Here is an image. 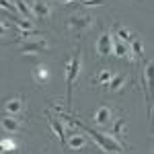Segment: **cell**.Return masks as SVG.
Masks as SVG:
<instances>
[{
    "mask_svg": "<svg viewBox=\"0 0 154 154\" xmlns=\"http://www.w3.org/2000/svg\"><path fill=\"white\" fill-rule=\"evenodd\" d=\"M111 117H113V113H111V109L107 105H101L99 109L95 111V115H93V119H95V123L97 125H109L111 123Z\"/></svg>",
    "mask_w": 154,
    "mask_h": 154,
    "instance_id": "8992f818",
    "label": "cell"
},
{
    "mask_svg": "<svg viewBox=\"0 0 154 154\" xmlns=\"http://www.w3.org/2000/svg\"><path fill=\"white\" fill-rule=\"evenodd\" d=\"M6 35H8V23L6 21H0V39H4Z\"/></svg>",
    "mask_w": 154,
    "mask_h": 154,
    "instance_id": "603a6c76",
    "label": "cell"
},
{
    "mask_svg": "<svg viewBox=\"0 0 154 154\" xmlns=\"http://www.w3.org/2000/svg\"><path fill=\"white\" fill-rule=\"evenodd\" d=\"M31 6V12H33V19H48L51 8L48 6V2H43V0H35V2H31L29 4Z\"/></svg>",
    "mask_w": 154,
    "mask_h": 154,
    "instance_id": "52a82bcc",
    "label": "cell"
},
{
    "mask_svg": "<svg viewBox=\"0 0 154 154\" xmlns=\"http://www.w3.org/2000/svg\"><path fill=\"white\" fill-rule=\"evenodd\" d=\"M17 27H19L21 33H25V31H35V25L31 23V21H25V19H21V21L17 23Z\"/></svg>",
    "mask_w": 154,
    "mask_h": 154,
    "instance_id": "44dd1931",
    "label": "cell"
},
{
    "mask_svg": "<svg viewBox=\"0 0 154 154\" xmlns=\"http://www.w3.org/2000/svg\"><path fill=\"white\" fill-rule=\"evenodd\" d=\"M70 2H74V0H60V4H70Z\"/></svg>",
    "mask_w": 154,
    "mask_h": 154,
    "instance_id": "d4e9b609",
    "label": "cell"
},
{
    "mask_svg": "<svg viewBox=\"0 0 154 154\" xmlns=\"http://www.w3.org/2000/svg\"><path fill=\"white\" fill-rule=\"evenodd\" d=\"M66 144L70 146L72 150H82L84 146H86V134H70V136H66Z\"/></svg>",
    "mask_w": 154,
    "mask_h": 154,
    "instance_id": "ba28073f",
    "label": "cell"
},
{
    "mask_svg": "<svg viewBox=\"0 0 154 154\" xmlns=\"http://www.w3.org/2000/svg\"><path fill=\"white\" fill-rule=\"evenodd\" d=\"M93 23H95V21H93L91 14H74V17H70V19L66 21L68 29L74 31V33H82L84 29H88Z\"/></svg>",
    "mask_w": 154,
    "mask_h": 154,
    "instance_id": "7a4b0ae2",
    "label": "cell"
},
{
    "mask_svg": "<svg viewBox=\"0 0 154 154\" xmlns=\"http://www.w3.org/2000/svg\"><path fill=\"white\" fill-rule=\"evenodd\" d=\"M123 130H125V119L119 117V119H115V123H113V128H111V136H113L115 140H121Z\"/></svg>",
    "mask_w": 154,
    "mask_h": 154,
    "instance_id": "d6986e66",
    "label": "cell"
},
{
    "mask_svg": "<svg viewBox=\"0 0 154 154\" xmlns=\"http://www.w3.org/2000/svg\"><path fill=\"white\" fill-rule=\"evenodd\" d=\"M0 128H2L4 131H8V134H19V131L23 130V123H21L17 117L4 115V117L0 119Z\"/></svg>",
    "mask_w": 154,
    "mask_h": 154,
    "instance_id": "5b68a950",
    "label": "cell"
},
{
    "mask_svg": "<svg viewBox=\"0 0 154 154\" xmlns=\"http://www.w3.org/2000/svg\"><path fill=\"white\" fill-rule=\"evenodd\" d=\"M14 11H17V14H21L25 21H33V12H31V6H29L25 0H17V2H14Z\"/></svg>",
    "mask_w": 154,
    "mask_h": 154,
    "instance_id": "5bb4252c",
    "label": "cell"
},
{
    "mask_svg": "<svg viewBox=\"0 0 154 154\" xmlns=\"http://www.w3.org/2000/svg\"><path fill=\"white\" fill-rule=\"evenodd\" d=\"M17 150V142L12 138H2L0 140V154H8Z\"/></svg>",
    "mask_w": 154,
    "mask_h": 154,
    "instance_id": "ffe728a7",
    "label": "cell"
},
{
    "mask_svg": "<svg viewBox=\"0 0 154 154\" xmlns=\"http://www.w3.org/2000/svg\"><path fill=\"white\" fill-rule=\"evenodd\" d=\"M125 82H128V76H125V74H115V76L111 78V82L107 84L105 88L111 91V93H119V91L125 86Z\"/></svg>",
    "mask_w": 154,
    "mask_h": 154,
    "instance_id": "7c38bea8",
    "label": "cell"
},
{
    "mask_svg": "<svg viewBox=\"0 0 154 154\" xmlns=\"http://www.w3.org/2000/svg\"><path fill=\"white\" fill-rule=\"evenodd\" d=\"M49 128H51V131L58 136L62 142H66V134H64V125L60 123V119H56V117H49Z\"/></svg>",
    "mask_w": 154,
    "mask_h": 154,
    "instance_id": "e0dca14e",
    "label": "cell"
},
{
    "mask_svg": "<svg viewBox=\"0 0 154 154\" xmlns=\"http://www.w3.org/2000/svg\"><path fill=\"white\" fill-rule=\"evenodd\" d=\"M113 76H115V72H113V70H109V68H103V70L97 72L95 84H97V86H103V88H105L107 84L111 82V78H113Z\"/></svg>",
    "mask_w": 154,
    "mask_h": 154,
    "instance_id": "4fadbf2b",
    "label": "cell"
},
{
    "mask_svg": "<svg viewBox=\"0 0 154 154\" xmlns=\"http://www.w3.org/2000/svg\"><path fill=\"white\" fill-rule=\"evenodd\" d=\"M130 54H131V58H134V62L144 56V43H142V39L134 37V39L130 41Z\"/></svg>",
    "mask_w": 154,
    "mask_h": 154,
    "instance_id": "2e32d148",
    "label": "cell"
},
{
    "mask_svg": "<svg viewBox=\"0 0 154 154\" xmlns=\"http://www.w3.org/2000/svg\"><path fill=\"white\" fill-rule=\"evenodd\" d=\"M103 4V0H82V6H99Z\"/></svg>",
    "mask_w": 154,
    "mask_h": 154,
    "instance_id": "cb8c5ba5",
    "label": "cell"
},
{
    "mask_svg": "<svg viewBox=\"0 0 154 154\" xmlns=\"http://www.w3.org/2000/svg\"><path fill=\"white\" fill-rule=\"evenodd\" d=\"M97 54L101 56V58H107V56H111L113 54V35L111 33H101L99 39H97Z\"/></svg>",
    "mask_w": 154,
    "mask_h": 154,
    "instance_id": "3957f363",
    "label": "cell"
},
{
    "mask_svg": "<svg viewBox=\"0 0 154 154\" xmlns=\"http://www.w3.org/2000/svg\"><path fill=\"white\" fill-rule=\"evenodd\" d=\"M0 8L6 12H11V14H17V11H14V4H12L11 0H0Z\"/></svg>",
    "mask_w": 154,
    "mask_h": 154,
    "instance_id": "7402d4cb",
    "label": "cell"
},
{
    "mask_svg": "<svg viewBox=\"0 0 154 154\" xmlns=\"http://www.w3.org/2000/svg\"><path fill=\"white\" fill-rule=\"evenodd\" d=\"M115 39H119V41H123V43H130L131 39H134V35H131V31L128 29V27H115Z\"/></svg>",
    "mask_w": 154,
    "mask_h": 154,
    "instance_id": "ac0fdd59",
    "label": "cell"
},
{
    "mask_svg": "<svg viewBox=\"0 0 154 154\" xmlns=\"http://www.w3.org/2000/svg\"><path fill=\"white\" fill-rule=\"evenodd\" d=\"M144 91H146V97H148V103H150V80H152V62L148 60L146 62V66H144Z\"/></svg>",
    "mask_w": 154,
    "mask_h": 154,
    "instance_id": "9a60e30c",
    "label": "cell"
},
{
    "mask_svg": "<svg viewBox=\"0 0 154 154\" xmlns=\"http://www.w3.org/2000/svg\"><path fill=\"white\" fill-rule=\"evenodd\" d=\"M82 68V56H80V49H76V54L68 60V66H66V93H68V105H72V88L74 82L80 74Z\"/></svg>",
    "mask_w": 154,
    "mask_h": 154,
    "instance_id": "6da1fadb",
    "label": "cell"
},
{
    "mask_svg": "<svg viewBox=\"0 0 154 154\" xmlns=\"http://www.w3.org/2000/svg\"><path fill=\"white\" fill-rule=\"evenodd\" d=\"M4 111H6V115H19L21 111H23V99L21 97H14V99H8L6 103H4Z\"/></svg>",
    "mask_w": 154,
    "mask_h": 154,
    "instance_id": "9c48e42d",
    "label": "cell"
},
{
    "mask_svg": "<svg viewBox=\"0 0 154 154\" xmlns=\"http://www.w3.org/2000/svg\"><path fill=\"white\" fill-rule=\"evenodd\" d=\"M113 54L117 58H128L134 62V58H131V54H130V43H123V41H119L115 37H113Z\"/></svg>",
    "mask_w": 154,
    "mask_h": 154,
    "instance_id": "8fae6325",
    "label": "cell"
},
{
    "mask_svg": "<svg viewBox=\"0 0 154 154\" xmlns=\"http://www.w3.org/2000/svg\"><path fill=\"white\" fill-rule=\"evenodd\" d=\"M49 45L48 41H45V37H39V39H33V41H25L21 51L27 54V56H37V54H41V51H45Z\"/></svg>",
    "mask_w": 154,
    "mask_h": 154,
    "instance_id": "277c9868",
    "label": "cell"
},
{
    "mask_svg": "<svg viewBox=\"0 0 154 154\" xmlns=\"http://www.w3.org/2000/svg\"><path fill=\"white\" fill-rule=\"evenodd\" d=\"M31 76H33V80L37 84H45L49 80V68L45 64H37L33 68V72H31Z\"/></svg>",
    "mask_w": 154,
    "mask_h": 154,
    "instance_id": "30bf717a",
    "label": "cell"
}]
</instances>
